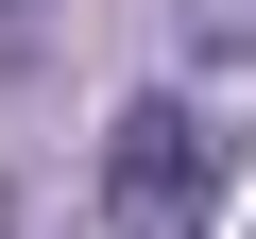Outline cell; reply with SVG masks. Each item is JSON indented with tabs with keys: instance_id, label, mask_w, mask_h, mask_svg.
Instances as JSON below:
<instances>
[{
	"instance_id": "6da1fadb",
	"label": "cell",
	"mask_w": 256,
	"mask_h": 239,
	"mask_svg": "<svg viewBox=\"0 0 256 239\" xmlns=\"http://www.w3.org/2000/svg\"><path fill=\"white\" fill-rule=\"evenodd\" d=\"M205 205H222V154H205V120L154 86V102H120L102 120V222L120 239H205Z\"/></svg>"
}]
</instances>
